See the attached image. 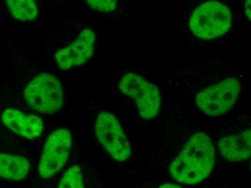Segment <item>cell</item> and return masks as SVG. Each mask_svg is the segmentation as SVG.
<instances>
[{
	"instance_id": "1",
	"label": "cell",
	"mask_w": 251,
	"mask_h": 188,
	"mask_svg": "<svg viewBox=\"0 0 251 188\" xmlns=\"http://www.w3.org/2000/svg\"><path fill=\"white\" fill-rule=\"evenodd\" d=\"M214 164V149L207 134H194L171 163L170 172L176 180L196 184L206 179Z\"/></svg>"
},
{
	"instance_id": "2",
	"label": "cell",
	"mask_w": 251,
	"mask_h": 188,
	"mask_svg": "<svg viewBox=\"0 0 251 188\" xmlns=\"http://www.w3.org/2000/svg\"><path fill=\"white\" fill-rule=\"evenodd\" d=\"M232 20L230 10L223 3L206 1L194 10L189 27L194 36L211 40L226 33L232 26Z\"/></svg>"
},
{
	"instance_id": "3",
	"label": "cell",
	"mask_w": 251,
	"mask_h": 188,
	"mask_svg": "<svg viewBox=\"0 0 251 188\" xmlns=\"http://www.w3.org/2000/svg\"><path fill=\"white\" fill-rule=\"evenodd\" d=\"M24 98L29 106L43 114H53L63 106L60 81L49 73H41L26 86Z\"/></svg>"
},
{
	"instance_id": "4",
	"label": "cell",
	"mask_w": 251,
	"mask_h": 188,
	"mask_svg": "<svg viewBox=\"0 0 251 188\" xmlns=\"http://www.w3.org/2000/svg\"><path fill=\"white\" fill-rule=\"evenodd\" d=\"M119 88L124 94L135 101L142 118L151 120L158 114L161 105L160 91L142 76L134 73H126L121 79Z\"/></svg>"
},
{
	"instance_id": "5",
	"label": "cell",
	"mask_w": 251,
	"mask_h": 188,
	"mask_svg": "<svg viewBox=\"0 0 251 188\" xmlns=\"http://www.w3.org/2000/svg\"><path fill=\"white\" fill-rule=\"evenodd\" d=\"M240 91L239 81L228 79L203 90L196 97L197 106L209 116L217 117L231 109Z\"/></svg>"
},
{
	"instance_id": "6",
	"label": "cell",
	"mask_w": 251,
	"mask_h": 188,
	"mask_svg": "<svg viewBox=\"0 0 251 188\" xmlns=\"http://www.w3.org/2000/svg\"><path fill=\"white\" fill-rule=\"evenodd\" d=\"M96 134L100 144L114 160L124 161L129 158L131 154L129 142L113 114L103 111L98 116Z\"/></svg>"
},
{
	"instance_id": "7",
	"label": "cell",
	"mask_w": 251,
	"mask_h": 188,
	"mask_svg": "<svg viewBox=\"0 0 251 188\" xmlns=\"http://www.w3.org/2000/svg\"><path fill=\"white\" fill-rule=\"evenodd\" d=\"M73 136L67 129H59L49 136L38 165L42 178H50L63 167L70 156Z\"/></svg>"
},
{
	"instance_id": "8",
	"label": "cell",
	"mask_w": 251,
	"mask_h": 188,
	"mask_svg": "<svg viewBox=\"0 0 251 188\" xmlns=\"http://www.w3.org/2000/svg\"><path fill=\"white\" fill-rule=\"evenodd\" d=\"M95 41L96 34L91 29L82 30L73 44L56 53L55 59L58 66L65 70L85 64L93 56Z\"/></svg>"
},
{
	"instance_id": "9",
	"label": "cell",
	"mask_w": 251,
	"mask_h": 188,
	"mask_svg": "<svg viewBox=\"0 0 251 188\" xmlns=\"http://www.w3.org/2000/svg\"><path fill=\"white\" fill-rule=\"evenodd\" d=\"M1 118L8 129L28 140H35L42 134L44 124L35 114H26L15 108H8L3 111Z\"/></svg>"
},
{
	"instance_id": "10",
	"label": "cell",
	"mask_w": 251,
	"mask_h": 188,
	"mask_svg": "<svg viewBox=\"0 0 251 188\" xmlns=\"http://www.w3.org/2000/svg\"><path fill=\"white\" fill-rule=\"evenodd\" d=\"M218 147L225 159L231 161H244L250 157L251 131L226 136L220 139Z\"/></svg>"
},
{
	"instance_id": "11",
	"label": "cell",
	"mask_w": 251,
	"mask_h": 188,
	"mask_svg": "<svg viewBox=\"0 0 251 188\" xmlns=\"http://www.w3.org/2000/svg\"><path fill=\"white\" fill-rule=\"evenodd\" d=\"M30 163L27 159L13 154H0V177L20 181L27 177Z\"/></svg>"
},
{
	"instance_id": "12",
	"label": "cell",
	"mask_w": 251,
	"mask_h": 188,
	"mask_svg": "<svg viewBox=\"0 0 251 188\" xmlns=\"http://www.w3.org/2000/svg\"><path fill=\"white\" fill-rule=\"evenodd\" d=\"M7 7L15 19L32 21L37 18L38 10L33 0H7Z\"/></svg>"
},
{
	"instance_id": "13",
	"label": "cell",
	"mask_w": 251,
	"mask_h": 188,
	"mask_svg": "<svg viewBox=\"0 0 251 188\" xmlns=\"http://www.w3.org/2000/svg\"><path fill=\"white\" fill-rule=\"evenodd\" d=\"M59 188H85L80 168L76 165L70 167L61 179Z\"/></svg>"
},
{
	"instance_id": "14",
	"label": "cell",
	"mask_w": 251,
	"mask_h": 188,
	"mask_svg": "<svg viewBox=\"0 0 251 188\" xmlns=\"http://www.w3.org/2000/svg\"><path fill=\"white\" fill-rule=\"evenodd\" d=\"M86 2L93 10L102 13H110L117 7L116 0H88Z\"/></svg>"
},
{
	"instance_id": "15",
	"label": "cell",
	"mask_w": 251,
	"mask_h": 188,
	"mask_svg": "<svg viewBox=\"0 0 251 188\" xmlns=\"http://www.w3.org/2000/svg\"><path fill=\"white\" fill-rule=\"evenodd\" d=\"M251 4L250 0H247V1H246V4H245V10H246V15H247L248 18H249V21L251 20Z\"/></svg>"
},
{
	"instance_id": "16",
	"label": "cell",
	"mask_w": 251,
	"mask_h": 188,
	"mask_svg": "<svg viewBox=\"0 0 251 188\" xmlns=\"http://www.w3.org/2000/svg\"><path fill=\"white\" fill-rule=\"evenodd\" d=\"M159 188H181L174 184H164Z\"/></svg>"
}]
</instances>
